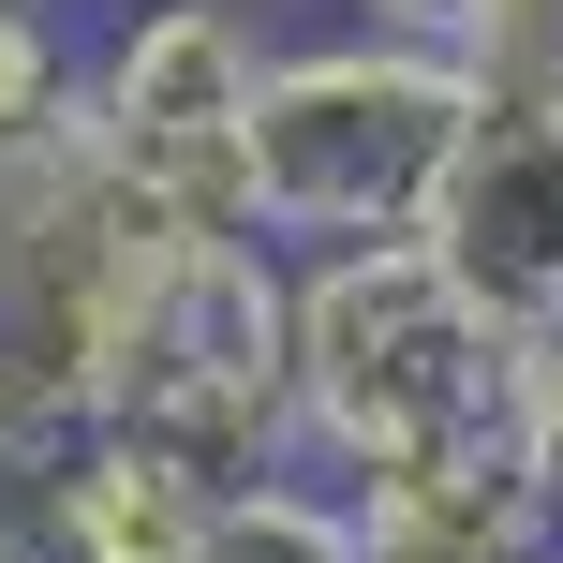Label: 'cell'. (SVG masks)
Returning a JSON list of instances; mask_svg holds the SVG:
<instances>
[{
  "mask_svg": "<svg viewBox=\"0 0 563 563\" xmlns=\"http://www.w3.org/2000/svg\"><path fill=\"white\" fill-rule=\"evenodd\" d=\"M164 238L178 223L104 164L89 119L0 148V416H104L119 327Z\"/></svg>",
  "mask_w": 563,
  "mask_h": 563,
  "instance_id": "obj_4",
  "label": "cell"
},
{
  "mask_svg": "<svg viewBox=\"0 0 563 563\" xmlns=\"http://www.w3.org/2000/svg\"><path fill=\"white\" fill-rule=\"evenodd\" d=\"M208 519H223V489L178 445L89 416V563H208Z\"/></svg>",
  "mask_w": 563,
  "mask_h": 563,
  "instance_id": "obj_7",
  "label": "cell"
},
{
  "mask_svg": "<svg viewBox=\"0 0 563 563\" xmlns=\"http://www.w3.org/2000/svg\"><path fill=\"white\" fill-rule=\"evenodd\" d=\"M267 30L238 0H134L89 30V134L104 164L164 208L178 238H267L253 223V104H267Z\"/></svg>",
  "mask_w": 563,
  "mask_h": 563,
  "instance_id": "obj_5",
  "label": "cell"
},
{
  "mask_svg": "<svg viewBox=\"0 0 563 563\" xmlns=\"http://www.w3.org/2000/svg\"><path fill=\"white\" fill-rule=\"evenodd\" d=\"M519 371H534V341L430 238L297 253V430H311V475L386 489V475H445V460H519Z\"/></svg>",
  "mask_w": 563,
  "mask_h": 563,
  "instance_id": "obj_1",
  "label": "cell"
},
{
  "mask_svg": "<svg viewBox=\"0 0 563 563\" xmlns=\"http://www.w3.org/2000/svg\"><path fill=\"white\" fill-rule=\"evenodd\" d=\"M475 148V75L400 30H311L267 59L253 104V223L282 253H371V238H430L445 178Z\"/></svg>",
  "mask_w": 563,
  "mask_h": 563,
  "instance_id": "obj_2",
  "label": "cell"
},
{
  "mask_svg": "<svg viewBox=\"0 0 563 563\" xmlns=\"http://www.w3.org/2000/svg\"><path fill=\"white\" fill-rule=\"evenodd\" d=\"M89 119V30L59 0H0V148Z\"/></svg>",
  "mask_w": 563,
  "mask_h": 563,
  "instance_id": "obj_10",
  "label": "cell"
},
{
  "mask_svg": "<svg viewBox=\"0 0 563 563\" xmlns=\"http://www.w3.org/2000/svg\"><path fill=\"white\" fill-rule=\"evenodd\" d=\"M0 563H89V416H0Z\"/></svg>",
  "mask_w": 563,
  "mask_h": 563,
  "instance_id": "obj_8",
  "label": "cell"
},
{
  "mask_svg": "<svg viewBox=\"0 0 563 563\" xmlns=\"http://www.w3.org/2000/svg\"><path fill=\"white\" fill-rule=\"evenodd\" d=\"M430 253L475 282L519 341L563 327V89H475V148L445 178Z\"/></svg>",
  "mask_w": 563,
  "mask_h": 563,
  "instance_id": "obj_6",
  "label": "cell"
},
{
  "mask_svg": "<svg viewBox=\"0 0 563 563\" xmlns=\"http://www.w3.org/2000/svg\"><path fill=\"white\" fill-rule=\"evenodd\" d=\"M104 416L178 445L208 489L311 460V430H297V253L282 238H164L134 327H119Z\"/></svg>",
  "mask_w": 563,
  "mask_h": 563,
  "instance_id": "obj_3",
  "label": "cell"
},
{
  "mask_svg": "<svg viewBox=\"0 0 563 563\" xmlns=\"http://www.w3.org/2000/svg\"><path fill=\"white\" fill-rule=\"evenodd\" d=\"M475 15H489V0H356V30H400V45H475Z\"/></svg>",
  "mask_w": 563,
  "mask_h": 563,
  "instance_id": "obj_12",
  "label": "cell"
},
{
  "mask_svg": "<svg viewBox=\"0 0 563 563\" xmlns=\"http://www.w3.org/2000/svg\"><path fill=\"white\" fill-rule=\"evenodd\" d=\"M519 475H534V505L563 534V327L534 341V371H519Z\"/></svg>",
  "mask_w": 563,
  "mask_h": 563,
  "instance_id": "obj_11",
  "label": "cell"
},
{
  "mask_svg": "<svg viewBox=\"0 0 563 563\" xmlns=\"http://www.w3.org/2000/svg\"><path fill=\"white\" fill-rule=\"evenodd\" d=\"M208 563H371V519L341 475L282 460V475H238L223 519H208Z\"/></svg>",
  "mask_w": 563,
  "mask_h": 563,
  "instance_id": "obj_9",
  "label": "cell"
},
{
  "mask_svg": "<svg viewBox=\"0 0 563 563\" xmlns=\"http://www.w3.org/2000/svg\"><path fill=\"white\" fill-rule=\"evenodd\" d=\"M519 563H563V534H534V549H519Z\"/></svg>",
  "mask_w": 563,
  "mask_h": 563,
  "instance_id": "obj_13",
  "label": "cell"
}]
</instances>
